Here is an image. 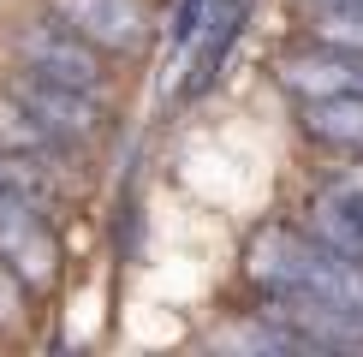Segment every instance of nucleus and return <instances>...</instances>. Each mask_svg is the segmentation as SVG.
Here are the masks:
<instances>
[{
    "instance_id": "obj_10",
    "label": "nucleus",
    "mask_w": 363,
    "mask_h": 357,
    "mask_svg": "<svg viewBox=\"0 0 363 357\" xmlns=\"http://www.w3.org/2000/svg\"><path fill=\"white\" fill-rule=\"evenodd\" d=\"M30 322V298H24V274L12 268L6 256H0V327L6 334H18V327Z\"/></svg>"
},
{
    "instance_id": "obj_6",
    "label": "nucleus",
    "mask_w": 363,
    "mask_h": 357,
    "mask_svg": "<svg viewBox=\"0 0 363 357\" xmlns=\"http://www.w3.org/2000/svg\"><path fill=\"white\" fill-rule=\"evenodd\" d=\"M280 84L298 101H310V96H363V54L310 42V48H292L280 60Z\"/></svg>"
},
{
    "instance_id": "obj_8",
    "label": "nucleus",
    "mask_w": 363,
    "mask_h": 357,
    "mask_svg": "<svg viewBox=\"0 0 363 357\" xmlns=\"http://www.w3.org/2000/svg\"><path fill=\"white\" fill-rule=\"evenodd\" d=\"M298 119H304V131L315 143L363 155V96H310V101H298Z\"/></svg>"
},
{
    "instance_id": "obj_12",
    "label": "nucleus",
    "mask_w": 363,
    "mask_h": 357,
    "mask_svg": "<svg viewBox=\"0 0 363 357\" xmlns=\"http://www.w3.org/2000/svg\"><path fill=\"white\" fill-rule=\"evenodd\" d=\"M352 268H357V286H363V256H352Z\"/></svg>"
},
{
    "instance_id": "obj_11",
    "label": "nucleus",
    "mask_w": 363,
    "mask_h": 357,
    "mask_svg": "<svg viewBox=\"0 0 363 357\" xmlns=\"http://www.w3.org/2000/svg\"><path fill=\"white\" fill-rule=\"evenodd\" d=\"M304 6H363V0H304Z\"/></svg>"
},
{
    "instance_id": "obj_1",
    "label": "nucleus",
    "mask_w": 363,
    "mask_h": 357,
    "mask_svg": "<svg viewBox=\"0 0 363 357\" xmlns=\"http://www.w3.org/2000/svg\"><path fill=\"white\" fill-rule=\"evenodd\" d=\"M12 54H18L24 72L36 78H54V84H72V89H89V96H108V60H101L96 42H84L72 24H24L12 36Z\"/></svg>"
},
{
    "instance_id": "obj_5",
    "label": "nucleus",
    "mask_w": 363,
    "mask_h": 357,
    "mask_svg": "<svg viewBox=\"0 0 363 357\" xmlns=\"http://www.w3.org/2000/svg\"><path fill=\"white\" fill-rule=\"evenodd\" d=\"M48 12L101 54H138L149 42V12L138 0H48Z\"/></svg>"
},
{
    "instance_id": "obj_7",
    "label": "nucleus",
    "mask_w": 363,
    "mask_h": 357,
    "mask_svg": "<svg viewBox=\"0 0 363 357\" xmlns=\"http://www.w3.org/2000/svg\"><path fill=\"white\" fill-rule=\"evenodd\" d=\"M0 149H6V155L36 161V167H48V173H60V178L72 173V155H78V143L60 137V131H54L42 113H30L24 101L12 96V89L0 96Z\"/></svg>"
},
{
    "instance_id": "obj_9",
    "label": "nucleus",
    "mask_w": 363,
    "mask_h": 357,
    "mask_svg": "<svg viewBox=\"0 0 363 357\" xmlns=\"http://www.w3.org/2000/svg\"><path fill=\"white\" fill-rule=\"evenodd\" d=\"M310 42L363 54V6H310Z\"/></svg>"
},
{
    "instance_id": "obj_2",
    "label": "nucleus",
    "mask_w": 363,
    "mask_h": 357,
    "mask_svg": "<svg viewBox=\"0 0 363 357\" xmlns=\"http://www.w3.org/2000/svg\"><path fill=\"white\" fill-rule=\"evenodd\" d=\"M245 18H250V0H208L203 24H196V36H191V48L179 54V66L167 72L173 96H196V89H208V84L220 78V66H226V54H233Z\"/></svg>"
},
{
    "instance_id": "obj_4",
    "label": "nucleus",
    "mask_w": 363,
    "mask_h": 357,
    "mask_svg": "<svg viewBox=\"0 0 363 357\" xmlns=\"http://www.w3.org/2000/svg\"><path fill=\"white\" fill-rule=\"evenodd\" d=\"M0 256L24 274V286H48L54 268H60V244L48 227V208L0 191Z\"/></svg>"
},
{
    "instance_id": "obj_3",
    "label": "nucleus",
    "mask_w": 363,
    "mask_h": 357,
    "mask_svg": "<svg viewBox=\"0 0 363 357\" xmlns=\"http://www.w3.org/2000/svg\"><path fill=\"white\" fill-rule=\"evenodd\" d=\"M12 96L24 101L30 113H42L60 137L72 143H96L101 131H108V108H101V96H89V89H72V84H54V78H36V72H12Z\"/></svg>"
}]
</instances>
